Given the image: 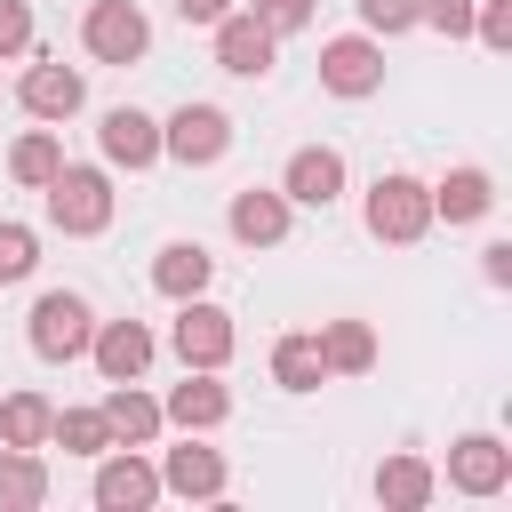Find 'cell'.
<instances>
[{
    "label": "cell",
    "mask_w": 512,
    "mask_h": 512,
    "mask_svg": "<svg viewBox=\"0 0 512 512\" xmlns=\"http://www.w3.org/2000/svg\"><path fill=\"white\" fill-rule=\"evenodd\" d=\"M40 192H48V224H56L64 240H96V232L112 224V184H104V168H72V160H64Z\"/></svg>",
    "instance_id": "6da1fadb"
},
{
    "label": "cell",
    "mask_w": 512,
    "mask_h": 512,
    "mask_svg": "<svg viewBox=\"0 0 512 512\" xmlns=\"http://www.w3.org/2000/svg\"><path fill=\"white\" fill-rule=\"evenodd\" d=\"M360 216H368V232H376V240L408 248V240H424V232H432V184H416V176H376Z\"/></svg>",
    "instance_id": "7a4b0ae2"
},
{
    "label": "cell",
    "mask_w": 512,
    "mask_h": 512,
    "mask_svg": "<svg viewBox=\"0 0 512 512\" xmlns=\"http://www.w3.org/2000/svg\"><path fill=\"white\" fill-rule=\"evenodd\" d=\"M80 48H88L96 64H144L152 24H144V8H136V0H96V8L80 16Z\"/></svg>",
    "instance_id": "3957f363"
},
{
    "label": "cell",
    "mask_w": 512,
    "mask_h": 512,
    "mask_svg": "<svg viewBox=\"0 0 512 512\" xmlns=\"http://www.w3.org/2000/svg\"><path fill=\"white\" fill-rule=\"evenodd\" d=\"M32 352L40 360H80L88 352V336H96V312H88V296H72V288H48L40 304H32Z\"/></svg>",
    "instance_id": "277c9868"
},
{
    "label": "cell",
    "mask_w": 512,
    "mask_h": 512,
    "mask_svg": "<svg viewBox=\"0 0 512 512\" xmlns=\"http://www.w3.org/2000/svg\"><path fill=\"white\" fill-rule=\"evenodd\" d=\"M160 152L184 160V168H216V160L232 152V112H216V104L168 112V120H160Z\"/></svg>",
    "instance_id": "5b68a950"
},
{
    "label": "cell",
    "mask_w": 512,
    "mask_h": 512,
    "mask_svg": "<svg viewBox=\"0 0 512 512\" xmlns=\"http://www.w3.org/2000/svg\"><path fill=\"white\" fill-rule=\"evenodd\" d=\"M168 344H176V360L184 368H224L232 360V312L224 304H208V296H184L176 304V328H168Z\"/></svg>",
    "instance_id": "8992f818"
},
{
    "label": "cell",
    "mask_w": 512,
    "mask_h": 512,
    "mask_svg": "<svg viewBox=\"0 0 512 512\" xmlns=\"http://www.w3.org/2000/svg\"><path fill=\"white\" fill-rule=\"evenodd\" d=\"M320 88L328 96H376L384 88V48H376V32H344V40H328L320 48Z\"/></svg>",
    "instance_id": "52a82bcc"
},
{
    "label": "cell",
    "mask_w": 512,
    "mask_h": 512,
    "mask_svg": "<svg viewBox=\"0 0 512 512\" xmlns=\"http://www.w3.org/2000/svg\"><path fill=\"white\" fill-rule=\"evenodd\" d=\"M208 32H216V64H224L232 80H264V72H272V56H280V32H272V24H256L248 8L216 16Z\"/></svg>",
    "instance_id": "ba28073f"
},
{
    "label": "cell",
    "mask_w": 512,
    "mask_h": 512,
    "mask_svg": "<svg viewBox=\"0 0 512 512\" xmlns=\"http://www.w3.org/2000/svg\"><path fill=\"white\" fill-rule=\"evenodd\" d=\"M280 192H288V208H328L344 192V152L336 144H296L288 168H280Z\"/></svg>",
    "instance_id": "9c48e42d"
},
{
    "label": "cell",
    "mask_w": 512,
    "mask_h": 512,
    "mask_svg": "<svg viewBox=\"0 0 512 512\" xmlns=\"http://www.w3.org/2000/svg\"><path fill=\"white\" fill-rule=\"evenodd\" d=\"M512 480V448L496 440V432H464L456 448H448V488L456 496H496Z\"/></svg>",
    "instance_id": "30bf717a"
},
{
    "label": "cell",
    "mask_w": 512,
    "mask_h": 512,
    "mask_svg": "<svg viewBox=\"0 0 512 512\" xmlns=\"http://www.w3.org/2000/svg\"><path fill=\"white\" fill-rule=\"evenodd\" d=\"M224 224H232L240 248H280L288 240V192L280 184H248V192H232Z\"/></svg>",
    "instance_id": "8fae6325"
},
{
    "label": "cell",
    "mask_w": 512,
    "mask_h": 512,
    "mask_svg": "<svg viewBox=\"0 0 512 512\" xmlns=\"http://www.w3.org/2000/svg\"><path fill=\"white\" fill-rule=\"evenodd\" d=\"M96 416H104V432H112V448H152L160 440V400H144L136 392V376L128 384H104V400H96Z\"/></svg>",
    "instance_id": "7c38bea8"
},
{
    "label": "cell",
    "mask_w": 512,
    "mask_h": 512,
    "mask_svg": "<svg viewBox=\"0 0 512 512\" xmlns=\"http://www.w3.org/2000/svg\"><path fill=\"white\" fill-rule=\"evenodd\" d=\"M224 456L216 448H200V440H184V448H168L160 456V496H184V504H208V496H224Z\"/></svg>",
    "instance_id": "4fadbf2b"
},
{
    "label": "cell",
    "mask_w": 512,
    "mask_h": 512,
    "mask_svg": "<svg viewBox=\"0 0 512 512\" xmlns=\"http://www.w3.org/2000/svg\"><path fill=\"white\" fill-rule=\"evenodd\" d=\"M96 144H104L112 168H152V160H160V120L136 112V104H120V112L96 120Z\"/></svg>",
    "instance_id": "5bb4252c"
},
{
    "label": "cell",
    "mask_w": 512,
    "mask_h": 512,
    "mask_svg": "<svg viewBox=\"0 0 512 512\" xmlns=\"http://www.w3.org/2000/svg\"><path fill=\"white\" fill-rule=\"evenodd\" d=\"M88 352H96L104 384H128V376H144V368H152V328H144V320H96Z\"/></svg>",
    "instance_id": "9a60e30c"
},
{
    "label": "cell",
    "mask_w": 512,
    "mask_h": 512,
    "mask_svg": "<svg viewBox=\"0 0 512 512\" xmlns=\"http://www.w3.org/2000/svg\"><path fill=\"white\" fill-rule=\"evenodd\" d=\"M160 416H168L176 432H208V424H224V416H232V392L216 384V368H184V384L160 400Z\"/></svg>",
    "instance_id": "2e32d148"
},
{
    "label": "cell",
    "mask_w": 512,
    "mask_h": 512,
    "mask_svg": "<svg viewBox=\"0 0 512 512\" xmlns=\"http://www.w3.org/2000/svg\"><path fill=\"white\" fill-rule=\"evenodd\" d=\"M80 96H88V80H80L72 64H32V72L16 80V104H24L32 120H72Z\"/></svg>",
    "instance_id": "e0dca14e"
},
{
    "label": "cell",
    "mask_w": 512,
    "mask_h": 512,
    "mask_svg": "<svg viewBox=\"0 0 512 512\" xmlns=\"http://www.w3.org/2000/svg\"><path fill=\"white\" fill-rule=\"evenodd\" d=\"M96 504L104 512H144V504H160V472L128 448V456H104L96 464Z\"/></svg>",
    "instance_id": "ac0fdd59"
},
{
    "label": "cell",
    "mask_w": 512,
    "mask_h": 512,
    "mask_svg": "<svg viewBox=\"0 0 512 512\" xmlns=\"http://www.w3.org/2000/svg\"><path fill=\"white\" fill-rule=\"evenodd\" d=\"M208 280H216V256H208L200 240H168V248L152 256V288L176 296V304H184V296H208Z\"/></svg>",
    "instance_id": "d6986e66"
},
{
    "label": "cell",
    "mask_w": 512,
    "mask_h": 512,
    "mask_svg": "<svg viewBox=\"0 0 512 512\" xmlns=\"http://www.w3.org/2000/svg\"><path fill=\"white\" fill-rule=\"evenodd\" d=\"M488 208H496V176L488 168H448L432 184V216H448V224H480Z\"/></svg>",
    "instance_id": "ffe728a7"
},
{
    "label": "cell",
    "mask_w": 512,
    "mask_h": 512,
    "mask_svg": "<svg viewBox=\"0 0 512 512\" xmlns=\"http://www.w3.org/2000/svg\"><path fill=\"white\" fill-rule=\"evenodd\" d=\"M440 496V472L424 464V456H384L376 464V504H392V512H424Z\"/></svg>",
    "instance_id": "44dd1931"
},
{
    "label": "cell",
    "mask_w": 512,
    "mask_h": 512,
    "mask_svg": "<svg viewBox=\"0 0 512 512\" xmlns=\"http://www.w3.org/2000/svg\"><path fill=\"white\" fill-rule=\"evenodd\" d=\"M320 360H328V376H368L376 368V328L368 320H328L320 328Z\"/></svg>",
    "instance_id": "7402d4cb"
},
{
    "label": "cell",
    "mask_w": 512,
    "mask_h": 512,
    "mask_svg": "<svg viewBox=\"0 0 512 512\" xmlns=\"http://www.w3.org/2000/svg\"><path fill=\"white\" fill-rule=\"evenodd\" d=\"M272 384H280V392H320V384H328L320 336H280V344H272Z\"/></svg>",
    "instance_id": "603a6c76"
},
{
    "label": "cell",
    "mask_w": 512,
    "mask_h": 512,
    "mask_svg": "<svg viewBox=\"0 0 512 512\" xmlns=\"http://www.w3.org/2000/svg\"><path fill=\"white\" fill-rule=\"evenodd\" d=\"M48 424H56V408L40 392H8L0 400V448H48Z\"/></svg>",
    "instance_id": "cb8c5ba5"
},
{
    "label": "cell",
    "mask_w": 512,
    "mask_h": 512,
    "mask_svg": "<svg viewBox=\"0 0 512 512\" xmlns=\"http://www.w3.org/2000/svg\"><path fill=\"white\" fill-rule=\"evenodd\" d=\"M0 504H48V464L40 448H0Z\"/></svg>",
    "instance_id": "d4e9b609"
},
{
    "label": "cell",
    "mask_w": 512,
    "mask_h": 512,
    "mask_svg": "<svg viewBox=\"0 0 512 512\" xmlns=\"http://www.w3.org/2000/svg\"><path fill=\"white\" fill-rule=\"evenodd\" d=\"M56 168H64V144H56L48 128H32V136H16V152H8V176H16V184H32V192H40V184H48Z\"/></svg>",
    "instance_id": "484cf974"
},
{
    "label": "cell",
    "mask_w": 512,
    "mask_h": 512,
    "mask_svg": "<svg viewBox=\"0 0 512 512\" xmlns=\"http://www.w3.org/2000/svg\"><path fill=\"white\" fill-rule=\"evenodd\" d=\"M48 440H56L64 456H104V448H112V432H104V416H96V408H56Z\"/></svg>",
    "instance_id": "4316f807"
},
{
    "label": "cell",
    "mask_w": 512,
    "mask_h": 512,
    "mask_svg": "<svg viewBox=\"0 0 512 512\" xmlns=\"http://www.w3.org/2000/svg\"><path fill=\"white\" fill-rule=\"evenodd\" d=\"M32 264H40L32 224H8V216H0V288H8V280H32Z\"/></svg>",
    "instance_id": "83f0119b"
},
{
    "label": "cell",
    "mask_w": 512,
    "mask_h": 512,
    "mask_svg": "<svg viewBox=\"0 0 512 512\" xmlns=\"http://www.w3.org/2000/svg\"><path fill=\"white\" fill-rule=\"evenodd\" d=\"M416 24H432V32L464 40V32H472V0H416Z\"/></svg>",
    "instance_id": "f1b7e54d"
},
{
    "label": "cell",
    "mask_w": 512,
    "mask_h": 512,
    "mask_svg": "<svg viewBox=\"0 0 512 512\" xmlns=\"http://www.w3.org/2000/svg\"><path fill=\"white\" fill-rule=\"evenodd\" d=\"M360 24H368L376 40H392V32L416 24V0H360Z\"/></svg>",
    "instance_id": "f546056e"
},
{
    "label": "cell",
    "mask_w": 512,
    "mask_h": 512,
    "mask_svg": "<svg viewBox=\"0 0 512 512\" xmlns=\"http://www.w3.org/2000/svg\"><path fill=\"white\" fill-rule=\"evenodd\" d=\"M248 16L272 24V32H304L312 24V0H248Z\"/></svg>",
    "instance_id": "4dcf8cb0"
},
{
    "label": "cell",
    "mask_w": 512,
    "mask_h": 512,
    "mask_svg": "<svg viewBox=\"0 0 512 512\" xmlns=\"http://www.w3.org/2000/svg\"><path fill=\"white\" fill-rule=\"evenodd\" d=\"M472 32H480L488 48H512V0H480V8H472Z\"/></svg>",
    "instance_id": "1f68e13d"
},
{
    "label": "cell",
    "mask_w": 512,
    "mask_h": 512,
    "mask_svg": "<svg viewBox=\"0 0 512 512\" xmlns=\"http://www.w3.org/2000/svg\"><path fill=\"white\" fill-rule=\"evenodd\" d=\"M24 48H32V8L0 0V56H24Z\"/></svg>",
    "instance_id": "d6a6232c"
},
{
    "label": "cell",
    "mask_w": 512,
    "mask_h": 512,
    "mask_svg": "<svg viewBox=\"0 0 512 512\" xmlns=\"http://www.w3.org/2000/svg\"><path fill=\"white\" fill-rule=\"evenodd\" d=\"M480 280H488V288L512 280V240H488V248H480Z\"/></svg>",
    "instance_id": "836d02e7"
},
{
    "label": "cell",
    "mask_w": 512,
    "mask_h": 512,
    "mask_svg": "<svg viewBox=\"0 0 512 512\" xmlns=\"http://www.w3.org/2000/svg\"><path fill=\"white\" fill-rule=\"evenodd\" d=\"M176 16L184 24H216V16H232V0H176Z\"/></svg>",
    "instance_id": "e575fe53"
}]
</instances>
